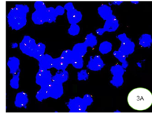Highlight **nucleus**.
I'll return each instance as SVG.
<instances>
[{"label":"nucleus","instance_id":"34","mask_svg":"<svg viewBox=\"0 0 152 131\" xmlns=\"http://www.w3.org/2000/svg\"><path fill=\"white\" fill-rule=\"evenodd\" d=\"M83 100L85 101V103H86V105H87V106H91V105L92 104V103L94 101L92 96H91V95H89V94H85V96H83Z\"/></svg>","mask_w":152,"mask_h":131},{"label":"nucleus","instance_id":"36","mask_svg":"<svg viewBox=\"0 0 152 131\" xmlns=\"http://www.w3.org/2000/svg\"><path fill=\"white\" fill-rule=\"evenodd\" d=\"M117 37V39H119V40L120 41H121V42H124V41H127L128 39H129V38L127 36L126 34L125 33H121V34L118 35Z\"/></svg>","mask_w":152,"mask_h":131},{"label":"nucleus","instance_id":"14","mask_svg":"<svg viewBox=\"0 0 152 131\" xmlns=\"http://www.w3.org/2000/svg\"><path fill=\"white\" fill-rule=\"evenodd\" d=\"M98 13L102 19L107 20L110 17L113 15V11L111 7L108 5L103 4L98 8Z\"/></svg>","mask_w":152,"mask_h":131},{"label":"nucleus","instance_id":"21","mask_svg":"<svg viewBox=\"0 0 152 131\" xmlns=\"http://www.w3.org/2000/svg\"><path fill=\"white\" fill-rule=\"evenodd\" d=\"M45 45L42 43H38L37 47L34 49L33 54V58L37 59L38 61L45 55Z\"/></svg>","mask_w":152,"mask_h":131},{"label":"nucleus","instance_id":"39","mask_svg":"<svg viewBox=\"0 0 152 131\" xmlns=\"http://www.w3.org/2000/svg\"><path fill=\"white\" fill-rule=\"evenodd\" d=\"M121 3H122V1H115V2H113V4H117V5H119V4H121Z\"/></svg>","mask_w":152,"mask_h":131},{"label":"nucleus","instance_id":"19","mask_svg":"<svg viewBox=\"0 0 152 131\" xmlns=\"http://www.w3.org/2000/svg\"><path fill=\"white\" fill-rule=\"evenodd\" d=\"M45 22L48 23H52L56 21L57 17V15L56 13L55 8L48 7L45 11Z\"/></svg>","mask_w":152,"mask_h":131},{"label":"nucleus","instance_id":"28","mask_svg":"<svg viewBox=\"0 0 152 131\" xmlns=\"http://www.w3.org/2000/svg\"><path fill=\"white\" fill-rule=\"evenodd\" d=\"M19 81H20V71L17 74L13 75V77L10 80V86L11 88L18 89L19 88Z\"/></svg>","mask_w":152,"mask_h":131},{"label":"nucleus","instance_id":"20","mask_svg":"<svg viewBox=\"0 0 152 131\" xmlns=\"http://www.w3.org/2000/svg\"><path fill=\"white\" fill-rule=\"evenodd\" d=\"M68 65L69 64L61 57L53 59V68L59 71H66Z\"/></svg>","mask_w":152,"mask_h":131},{"label":"nucleus","instance_id":"6","mask_svg":"<svg viewBox=\"0 0 152 131\" xmlns=\"http://www.w3.org/2000/svg\"><path fill=\"white\" fill-rule=\"evenodd\" d=\"M104 66H105V63L99 55L90 57L89 61H88L87 66L88 69L93 71H101Z\"/></svg>","mask_w":152,"mask_h":131},{"label":"nucleus","instance_id":"17","mask_svg":"<svg viewBox=\"0 0 152 131\" xmlns=\"http://www.w3.org/2000/svg\"><path fill=\"white\" fill-rule=\"evenodd\" d=\"M45 11H35L31 15V20L36 25H43L45 22Z\"/></svg>","mask_w":152,"mask_h":131},{"label":"nucleus","instance_id":"23","mask_svg":"<svg viewBox=\"0 0 152 131\" xmlns=\"http://www.w3.org/2000/svg\"><path fill=\"white\" fill-rule=\"evenodd\" d=\"M139 44L143 47H149L152 44V37L149 33H143L139 39Z\"/></svg>","mask_w":152,"mask_h":131},{"label":"nucleus","instance_id":"8","mask_svg":"<svg viewBox=\"0 0 152 131\" xmlns=\"http://www.w3.org/2000/svg\"><path fill=\"white\" fill-rule=\"evenodd\" d=\"M119 27V23L117 17L115 15H113L105 20V23L104 24L103 28L105 31L107 32H114V31H117V29Z\"/></svg>","mask_w":152,"mask_h":131},{"label":"nucleus","instance_id":"5","mask_svg":"<svg viewBox=\"0 0 152 131\" xmlns=\"http://www.w3.org/2000/svg\"><path fill=\"white\" fill-rule=\"evenodd\" d=\"M53 77L49 70H39L36 75V83L41 87L50 85L53 82Z\"/></svg>","mask_w":152,"mask_h":131},{"label":"nucleus","instance_id":"16","mask_svg":"<svg viewBox=\"0 0 152 131\" xmlns=\"http://www.w3.org/2000/svg\"><path fill=\"white\" fill-rule=\"evenodd\" d=\"M87 45L85 43H79L74 45L72 51L73 52L76 57H83L87 54Z\"/></svg>","mask_w":152,"mask_h":131},{"label":"nucleus","instance_id":"30","mask_svg":"<svg viewBox=\"0 0 152 131\" xmlns=\"http://www.w3.org/2000/svg\"><path fill=\"white\" fill-rule=\"evenodd\" d=\"M80 31V27L78 25H71L69 29H68V32L70 35L73 36L79 34Z\"/></svg>","mask_w":152,"mask_h":131},{"label":"nucleus","instance_id":"31","mask_svg":"<svg viewBox=\"0 0 152 131\" xmlns=\"http://www.w3.org/2000/svg\"><path fill=\"white\" fill-rule=\"evenodd\" d=\"M75 68L81 69L84 66V60L82 57H76L73 63L71 64Z\"/></svg>","mask_w":152,"mask_h":131},{"label":"nucleus","instance_id":"15","mask_svg":"<svg viewBox=\"0 0 152 131\" xmlns=\"http://www.w3.org/2000/svg\"><path fill=\"white\" fill-rule=\"evenodd\" d=\"M50 85H46V86L41 87L39 91H38L36 95V98L39 101H43L45 99H47L50 97Z\"/></svg>","mask_w":152,"mask_h":131},{"label":"nucleus","instance_id":"2","mask_svg":"<svg viewBox=\"0 0 152 131\" xmlns=\"http://www.w3.org/2000/svg\"><path fill=\"white\" fill-rule=\"evenodd\" d=\"M29 11L27 5L16 4L10 10L7 15L9 26L13 30H20L27 24V15Z\"/></svg>","mask_w":152,"mask_h":131},{"label":"nucleus","instance_id":"12","mask_svg":"<svg viewBox=\"0 0 152 131\" xmlns=\"http://www.w3.org/2000/svg\"><path fill=\"white\" fill-rule=\"evenodd\" d=\"M28 102H29V99H28L27 94L23 91L18 93L15 96V106L17 108H26Z\"/></svg>","mask_w":152,"mask_h":131},{"label":"nucleus","instance_id":"37","mask_svg":"<svg viewBox=\"0 0 152 131\" xmlns=\"http://www.w3.org/2000/svg\"><path fill=\"white\" fill-rule=\"evenodd\" d=\"M64 9L65 10H66L67 11H71V10H73L75 9V7H74L73 6V4L72 2H68L66 4L64 5Z\"/></svg>","mask_w":152,"mask_h":131},{"label":"nucleus","instance_id":"38","mask_svg":"<svg viewBox=\"0 0 152 131\" xmlns=\"http://www.w3.org/2000/svg\"><path fill=\"white\" fill-rule=\"evenodd\" d=\"M96 33L98 35L101 36L105 32V30L104 29V28H99V29H96Z\"/></svg>","mask_w":152,"mask_h":131},{"label":"nucleus","instance_id":"3","mask_svg":"<svg viewBox=\"0 0 152 131\" xmlns=\"http://www.w3.org/2000/svg\"><path fill=\"white\" fill-rule=\"evenodd\" d=\"M37 45L34 39L29 36H25L19 44V47L23 54L32 57Z\"/></svg>","mask_w":152,"mask_h":131},{"label":"nucleus","instance_id":"24","mask_svg":"<svg viewBox=\"0 0 152 131\" xmlns=\"http://www.w3.org/2000/svg\"><path fill=\"white\" fill-rule=\"evenodd\" d=\"M112 49H113V45L110 42L107 41L102 42L99 47V52L103 55H106L107 53L110 52Z\"/></svg>","mask_w":152,"mask_h":131},{"label":"nucleus","instance_id":"7","mask_svg":"<svg viewBox=\"0 0 152 131\" xmlns=\"http://www.w3.org/2000/svg\"><path fill=\"white\" fill-rule=\"evenodd\" d=\"M135 45L131 39H129L127 41H124L121 43L119 48L118 50L123 53L126 56H129V55L133 54L135 51Z\"/></svg>","mask_w":152,"mask_h":131},{"label":"nucleus","instance_id":"26","mask_svg":"<svg viewBox=\"0 0 152 131\" xmlns=\"http://www.w3.org/2000/svg\"><path fill=\"white\" fill-rule=\"evenodd\" d=\"M84 43L87 45V47H95L96 45H97V43H98L97 37L96 36L94 33H90L89 34L86 36L85 41Z\"/></svg>","mask_w":152,"mask_h":131},{"label":"nucleus","instance_id":"33","mask_svg":"<svg viewBox=\"0 0 152 131\" xmlns=\"http://www.w3.org/2000/svg\"><path fill=\"white\" fill-rule=\"evenodd\" d=\"M34 7L36 11H45L47 9V7L43 1H36L34 4Z\"/></svg>","mask_w":152,"mask_h":131},{"label":"nucleus","instance_id":"22","mask_svg":"<svg viewBox=\"0 0 152 131\" xmlns=\"http://www.w3.org/2000/svg\"><path fill=\"white\" fill-rule=\"evenodd\" d=\"M68 64H72L75 59L76 56L72 51V49H66L64 50L60 56Z\"/></svg>","mask_w":152,"mask_h":131},{"label":"nucleus","instance_id":"13","mask_svg":"<svg viewBox=\"0 0 152 131\" xmlns=\"http://www.w3.org/2000/svg\"><path fill=\"white\" fill-rule=\"evenodd\" d=\"M20 59L15 57H11L7 61V66L9 68L10 73L13 75L17 74L19 72L20 68Z\"/></svg>","mask_w":152,"mask_h":131},{"label":"nucleus","instance_id":"1","mask_svg":"<svg viewBox=\"0 0 152 131\" xmlns=\"http://www.w3.org/2000/svg\"><path fill=\"white\" fill-rule=\"evenodd\" d=\"M128 103L134 110H145L152 105V94L145 88L134 89L129 94Z\"/></svg>","mask_w":152,"mask_h":131},{"label":"nucleus","instance_id":"11","mask_svg":"<svg viewBox=\"0 0 152 131\" xmlns=\"http://www.w3.org/2000/svg\"><path fill=\"white\" fill-rule=\"evenodd\" d=\"M50 98L54 99L59 98L64 94L63 84L57 82H53L50 85Z\"/></svg>","mask_w":152,"mask_h":131},{"label":"nucleus","instance_id":"4","mask_svg":"<svg viewBox=\"0 0 152 131\" xmlns=\"http://www.w3.org/2000/svg\"><path fill=\"white\" fill-rule=\"evenodd\" d=\"M87 107L83 98L80 97L70 99L68 103V108L71 112H85L87 111Z\"/></svg>","mask_w":152,"mask_h":131},{"label":"nucleus","instance_id":"18","mask_svg":"<svg viewBox=\"0 0 152 131\" xmlns=\"http://www.w3.org/2000/svg\"><path fill=\"white\" fill-rule=\"evenodd\" d=\"M69 74L66 71H58L53 77V82H57L63 84L69 80Z\"/></svg>","mask_w":152,"mask_h":131},{"label":"nucleus","instance_id":"29","mask_svg":"<svg viewBox=\"0 0 152 131\" xmlns=\"http://www.w3.org/2000/svg\"><path fill=\"white\" fill-rule=\"evenodd\" d=\"M110 83L115 87L122 86V84H124L123 76H113L110 80Z\"/></svg>","mask_w":152,"mask_h":131},{"label":"nucleus","instance_id":"25","mask_svg":"<svg viewBox=\"0 0 152 131\" xmlns=\"http://www.w3.org/2000/svg\"><path fill=\"white\" fill-rule=\"evenodd\" d=\"M113 55L115 58H117V59H118L120 62L122 63L121 66H122L124 68L126 69L127 68L128 66H129V63H128V61H126V55H124L123 53H121V52L119 50H116L114 52Z\"/></svg>","mask_w":152,"mask_h":131},{"label":"nucleus","instance_id":"9","mask_svg":"<svg viewBox=\"0 0 152 131\" xmlns=\"http://www.w3.org/2000/svg\"><path fill=\"white\" fill-rule=\"evenodd\" d=\"M53 59L50 55H44L39 60V70H49L53 68Z\"/></svg>","mask_w":152,"mask_h":131},{"label":"nucleus","instance_id":"27","mask_svg":"<svg viewBox=\"0 0 152 131\" xmlns=\"http://www.w3.org/2000/svg\"><path fill=\"white\" fill-rule=\"evenodd\" d=\"M110 72L113 76H123L125 73V69L121 65L116 64L111 67Z\"/></svg>","mask_w":152,"mask_h":131},{"label":"nucleus","instance_id":"10","mask_svg":"<svg viewBox=\"0 0 152 131\" xmlns=\"http://www.w3.org/2000/svg\"><path fill=\"white\" fill-rule=\"evenodd\" d=\"M66 16L68 21L71 25H77V23H80L83 18V14L81 12L75 9L67 11Z\"/></svg>","mask_w":152,"mask_h":131},{"label":"nucleus","instance_id":"35","mask_svg":"<svg viewBox=\"0 0 152 131\" xmlns=\"http://www.w3.org/2000/svg\"><path fill=\"white\" fill-rule=\"evenodd\" d=\"M55 11H56V13H57V16H59V15H64V13L65 12V9L64 7H62V6H57V7L55 8Z\"/></svg>","mask_w":152,"mask_h":131},{"label":"nucleus","instance_id":"32","mask_svg":"<svg viewBox=\"0 0 152 131\" xmlns=\"http://www.w3.org/2000/svg\"><path fill=\"white\" fill-rule=\"evenodd\" d=\"M89 78V74H88L87 70L83 69L77 73V80L79 81H86Z\"/></svg>","mask_w":152,"mask_h":131}]
</instances>
